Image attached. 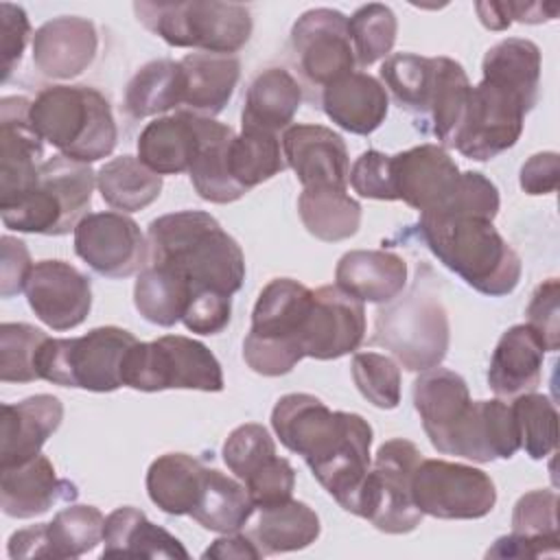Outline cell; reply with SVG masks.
<instances>
[{"mask_svg":"<svg viewBox=\"0 0 560 560\" xmlns=\"http://www.w3.org/2000/svg\"><path fill=\"white\" fill-rule=\"evenodd\" d=\"M35 131L61 155L92 164L107 158L118 140L109 101L90 85H50L31 101Z\"/></svg>","mask_w":560,"mask_h":560,"instance_id":"5b68a950","label":"cell"},{"mask_svg":"<svg viewBox=\"0 0 560 560\" xmlns=\"http://www.w3.org/2000/svg\"><path fill=\"white\" fill-rule=\"evenodd\" d=\"M298 212L306 232L326 243L346 241L354 236L361 225V203L343 188H302Z\"/></svg>","mask_w":560,"mask_h":560,"instance_id":"8d00e7d4","label":"cell"},{"mask_svg":"<svg viewBox=\"0 0 560 560\" xmlns=\"http://www.w3.org/2000/svg\"><path fill=\"white\" fill-rule=\"evenodd\" d=\"M348 182L352 190L363 199L398 201L392 182V155L376 149H368L354 160Z\"/></svg>","mask_w":560,"mask_h":560,"instance_id":"f5cc1de1","label":"cell"},{"mask_svg":"<svg viewBox=\"0 0 560 560\" xmlns=\"http://www.w3.org/2000/svg\"><path fill=\"white\" fill-rule=\"evenodd\" d=\"M311 304L313 291L293 278H273L262 287L243 341V359L256 374L282 376L304 359L300 337Z\"/></svg>","mask_w":560,"mask_h":560,"instance_id":"52a82bcc","label":"cell"},{"mask_svg":"<svg viewBox=\"0 0 560 560\" xmlns=\"http://www.w3.org/2000/svg\"><path fill=\"white\" fill-rule=\"evenodd\" d=\"M324 114L343 131L368 136L376 131L389 109V96L383 83L368 72H350L330 83L317 96Z\"/></svg>","mask_w":560,"mask_h":560,"instance_id":"4316f807","label":"cell"},{"mask_svg":"<svg viewBox=\"0 0 560 560\" xmlns=\"http://www.w3.org/2000/svg\"><path fill=\"white\" fill-rule=\"evenodd\" d=\"M201 142L197 158L188 171L197 195L210 203H232L247 195L230 175L228 151L234 140V129L214 118H199Z\"/></svg>","mask_w":560,"mask_h":560,"instance_id":"836d02e7","label":"cell"},{"mask_svg":"<svg viewBox=\"0 0 560 560\" xmlns=\"http://www.w3.org/2000/svg\"><path fill=\"white\" fill-rule=\"evenodd\" d=\"M350 39L357 57V66L368 68L383 57H389V50L396 42L398 20L387 4L370 2L359 7L348 18Z\"/></svg>","mask_w":560,"mask_h":560,"instance_id":"7dc6e473","label":"cell"},{"mask_svg":"<svg viewBox=\"0 0 560 560\" xmlns=\"http://www.w3.org/2000/svg\"><path fill=\"white\" fill-rule=\"evenodd\" d=\"M545 343L527 324L508 328L490 359L488 385L499 398H516L536 392L542 381Z\"/></svg>","mask_w":560,"mask_h":560,"instance_id":"484cf974","label":"cell"},{"mask_svg":"<svg viewBox=\"0 0 560 560\" xmlns=\"http://www.w3.org/2000/svg\"><path fill=\"white\" fill-rule=\"evenodd\" d=\"M184 101V70L179 61L153 59L127 81L122 107L129 118L164 114Z\"/></svg>","mask_w":560,"mask_h":560,"instance_id":"d590c367","label":"cell"},{"mask_svg":"<svg viewBox=\"0 0 560 560\" xmlns=\"http://www.w3.org/2000/svg\"><path fill=\"white\" fill-rule=\"evenodd\" d=\"M232 317V295L219 291H192L190 304L182 317L184 326L197 335L221 332Z\"/></svg>","mask_w":560,"mask_h":560,"instance_id":"11a10c76","label":"cell"},{"mask_svg":"<svg viewBox=\"0 0 560 560\" xmlns=\"http://www.w3.org/2000/svg\"><path fill=\"white\" fill-rule=\"evenodd\" d=\"M138 22L175 48L234 55L252 37V13L238 2H136Z\"/></svg>","mask_w":560,"mask_h":560,"instance_id":"ba28073f","label":"cell"},{"mask_svg":"<svg viewBox=\"0 0 560 560\" xmlns=\"http://www.w3.org/2000/svg\"><path fill=\"white\" fill-rule=\"evenodd\" d=\"M475 11L479 22L490 31H505L512 24L505 2H477Z\"/></svg>","mask_w":560,"mask_h":560,"instance_id":"e7e4bbea","label":"cell"},{"mask_svg":"<svg viewBox=\"0 0 560 560\" xmlns=\"http://www.w3.org/2000/svg\"><path fill=\"white\" fill-rule=\"evenodd\" d=\"M192 298V287L179 273L147 265L133 284V304L136 311L151 324L171 328L182 322Z\"/></svg>","mask_w":560,"mask_h":560,"instance_id":"ab89813d","label":"cell"},{"mask_svg":"<svg viewBox=\"0 0 560 560\" xmlns=\"http://www.w3.org/2000/svg\"><path fill=\"white\" fill-rule=\"evenodd\" d=\"M352 381L361 396L378 409L400 405V368L392 357L378 352H357L352 357Z\"/></svg>","mask_w":560,"mask_h":560,"instance_id":"681fc988","label":"cell"},{"mask_svg":"<svg viewBox=\"0 0 560 560\" xmlns=\"http://www.w3.org/2000/svg\"><path fill=\"white\" fill-rule=\"evenodd\" d=\"M24 293L37 319L52 330L81 326L92 308L90 278L57 258L33 265Z\"/></svg>","mask_w":560,"mask_h":560,"instance_id":"ffe728a7","label":"cell"},{"mask_svg":"<svg viewBox=\"0 0 560 560\" xmlns=\"http://www.w3.org/2000/svg\"><path fill=\"white\" fill-rule=\"evenodd\" d=\"M184 70V109L214 118L230 103L241 77V61L234 55L188 52L179 59Z\"/></svg>","mask_w":560,"mask_h":560,"instance_id":"4dcf8cb0","label":"cell"},{"mask_svg":"<svg viewBox=\"0 0 560 560\" xmlns=\"http://www.w3.org/2000/svg\"><path fill=\"white\" fill-rule=\"evenodd\" d=\"M230 175L245 192L287 168L278 133L243 127L228 151Z\"/></svg>","mask_w":560,"mask_h":560,"instance_id":"7bdbcfd3","label":"cell"},{"mask_svg":"<svg viewBox=\"0 0 560 560\" xmlns=\"http://www.w3.org/2000/svg\"><path fill=\"white\" fill-rule=\"evenodd\" d=\"M560 179V158L556 151H542L527 158L521 166L518 184L527 195H551Z\"/></svg>","mask_w":560,"mask_h":560,"instance_id":"680465c9","label":"cell"},{"mask_svg":"<svg viewBox=\"0 0 560 560\" xmlns=\"http://www.w3.org/2000/svg\"><path fill=\"white\" fill-rule=\"evenodd\" d=\"M448 341V313L431 267L422 265L405 293L378 304L370 343L389 350L405 370L424 372L444 361Z\"/></svg>","mask_w":560,"mask_h":560,"instance_id":"277c9868","label":"cell"},{"mask_svg":"<svg viewBox=\"0 0 560 560\" xmlns=\"http://www.w3.org/2000/svg\"><path fill=\"white\" fill-rule=\"evenodd\" d=\"M483 77L503 81L538 101L540 48L525 37H508L488 48L481 61Z\"/></svg>","mask_w":560,"mask_h":560,"instance_id":"ee69618b","label":"cell"},{"mask_svg":"<svg viewBox=\"0 0 560 560\" xmlns=\"http://www.w3.org/2000/svg\"><path fill=\"white\" fill-rule=\"evenodd\" d=\"M512 532L558 547V494L553 490L525 492L514 505Z\"/></svg>","mask_w":560,"mask_h":560,"instance_id":"f907efd6","label":"cell"},{"mask_svg":"<svg viewBox=\"0 0 560 560\" xmlns=\"http://www.w3.org/2000/svg\"><path fill=\"white\" fill-rule=\"evenodd\" d=\"M101 558H188L184 545L133 505L105 516Z\"/></svg>","mask_w":560,"mask_h":560,"instance_id":"f546056e","label":"cell"},{"mask_svg":"<svg viewBox=\"0 0 560 560\" xmlns=\"http://www.w3.org/2000/svg\"><path fill=\"white\" fill-rule=\"evenodd\" d=\"M418 230L431 254L475 291L503 298L521 280L523 262L494 223L475 214H420Z\"/></svg>","mask_w":560,"mask_h":560,"instance_id":"3957f363","label":"cell"},{"mask_svg":"<svg viewBox=\"0 0 560 560\" xmlns=\"http://www.w3.org/2000/svg\"><path fill=\"white\" fill-rule=\"evenodd\" d=\"M365 339V306L337 284L313 291L300 346L304 357L330 361L354 352Z\"/></svg>","mask_w":560,"mask_h":560,"instance_id":"ac0fdd59","label":"cell"},{"mask_svg":"<svg viewBox=\"0 0 560 560\" xmlns=\"http://www.w3.org/2000/svg\"><path fill=\"white\" fill-rule=\"evenodd\" d=\"M512 416L518 429L521 448L532 459H545L558 444V411L545 394H521L512 398Z\"/></svg>","mask_w":560,"mask_h":560,"instance_id":"bcb514c9","label":"cell"},{"mask_svg":"<svg viewBox=\"0 0 560 560\" xmlns=\"http://www.w3.org/2000/svg\"><path fill=\"white\" fill-rule=\"evenodd\" d=\"M291 59L302 81L322 94L330 83L354 72L357 57L348 18L330 7L304 11L291 26Z\"/></svg>","mask_w":560,"mask_h":560,"instance_id":"9a60e30c","label":"cell"},{"mask_svg":"<svg viewBox=\"0 0 560 560\" xmlns=\"http://www.w3.org/2000/svg\"><path fill=\"white\" fill-rule=\"evenodd\" d=\"M265 553L258 549V545L247 536V534H223L221 538H217L206 551L203 558H219V560H245V558H262Z\"/></svg>","mask_w":560,"mask_h":560,"instance_id":"6125c7cd","label":"cell"},{"mask_svg":"<svg viewBox=\"0 0 560 560\" xmlns=\"http://www.w3.org/2000/svg\"><path fill=\"white\" fill-rule=\"evenodd\" d=\"M280 442L302 455L322 488L350 514L370 470L374 431L350 411H332L313 394H284L271 409Z\"/></svg>","mask_w":560,"mask_h":560,"instance_id":"6da1fadb","label":"cell"},{"mask_svg":"<svg viewBox=\"0 0 560 560\" xmlns=\"http://www.w3.org/2000/svg\"><path fill=\"white\" fill-rule=\"evenodd\" d=\"M527 326L545 343V350L556 352L560 348V284L558 278L540 282L527 304Z\"/></svg>","mask_w":560,"mask_h":560,"instance_id":"db71d44e","label":"cell"},{"mask_svg":"<svg viewBox=\"0 0 560 560\" xmlns=\"http://www.w3.org/2000/svg\"><path fill=\"white\" fill-rule=\"evenodd\" d=\"M223 462L243 481L254 508L289 501L295 488V470L276 453L271 433L258 422L236 427L223 442Z\"/></svg>","mask_w":560,"mask_h":560,"instance_id":"2e32d148","label":"cell"},{"mask_svg":"<svg viewBox=\"0 0 560 560\" xmlns=\"http://www.w3.org/2000/svg\"><path fill=\"white\" fill-rule=\"evenodd\" d=\"M28 112L26 96L0 101V208L13 203L35 184L44 162V140Z\"/></svg>","mask_w":560,"mask_h":560,"instance_id":"44dd1931","label":"cell"},{"mask_svg":"<svg viewBox=\"0 0 560 560\" xmlns=\"http://www.w3.org/2000/svg\"><path fill=\"white\" fill-rule=\"evenodd\" d=\"M411 494L422 514L444 521L483 518L497 503L494 481L481 468L424 457L413 470Z\"/></svg>","mask_w":560,"mask_h":560,"instance_id":"5bb4252c","label":"cell"},{"mask_svg":"<svg viewBox=\"0 0 560 560\" xmlns=\"http://www.w3.org/2000/svg\"><path fill=\"white\" fill-rule=\"evenodd\" d=\"M7 551L11 558H50L46 523H37L11 534Z\"/></svg>","mask_w":560,"mask_h":560,"instance_id":"94428289","label":"cell"},{"mask_svg":"<svg viewBox=\"0 0 560 560\" xmlns=\"http://www.w3.org/2000/svg\"><path fill=\"white\" fill-rule=\"evenodd\" d=\"M164 179L133 155H118L96 173V188L103 201L120 212H138L151 206L162 192Z\"/></svg>","mask_w":560,"mask_h":560,"instance_id":"74e56055","label":"cell"},{"mask_svg":"<svg viewBox=\"0 0 560 560\" xmlns=\"http://www.w3.org/2000/svg\"><path fill=\"white\" fill-rule=\"evenodd\" d=\"M96 173L90 164L70 160L61 153L46 158L35 184L13 203L0 208L4 228L26 234L63 236L74 232L79 221L90 214Z\"/></svg>","mask_w":560,"mask_h":560,"instance_id":"8992f818","label":"cell"},{"mask_svg":"<svg viewBox=\"0 0 560 560\" xmlns=\"http://www.w3.org/2000/svg\"><path fill=\"white\" fill-rule=\"evenodd\" d=\"M122 383L138 392H221L223 370L201 341L184 335H164L155 341H136L125 361Z\"/></svg>","mask_w":560,"mask_h":560,"instance_id":"30bf717a","label":"cell"},{"mask_svg":"<svg viewBox=\"0 0 560 560\" xmlns=\"http://www.w3.org/2000/svg\"><path fill=\"white\" fill-rule=\"evenodd\" d=\"M420 459V448L409 440L394 438L381 444L361 486L354 514L385 534L413 532L424 516L411 494V477Z\"/></svg>","mask_w":560,"mask_h":560,"instance_id":"8fae6325","label":"cell"},{"mask_svg":"<svg viewBox=\"0 0 560 560\" xmlns=\"http://www.w3.org/2000/svg\"><path fill=\"white\" fill-rule=\"evenodd\" d=\"M534 105L536 101L516 88L483 77L470 88L466 112L451 147L468 160L488 162L518 142L525 114Z\"/></svg>","mask_w":560,"mask_h":560,"instance_id":"7c38bea8","label":"cell"},{"mask_svg":"<svg viewBox=\"0 0 560 560\" xmlns=\"http://www.w3.org/2000/svg\"><path fill=\"white\" fill-rule=\"evenodd\" d=\"M462 171L440 144H418L392 155V182L396 199L420 214L442 210L459 186Z\"/></svg>","mask_w":560,"mask_h":560,"instance_id":"d6986e66","label":"cell"},{"mask_svg":"<svg viewBox=\"0 0 560 560\" xmlns=\"http://www.w3.org/2000/svg\"><path fill=\"white\" fill-rule=\"evenodd\" d=\"M381 81L392 101L424 122L433 81H435V57H422L413 52H394L381 63Z\"/></svg>","mask_w":560,"mask_h":560,"instance_id":"60d3db41","label":"cell"},{"mask_svg":"<svg viewBox=\"0 0 560 560\" xmlns=\"http://www.w3.org/2000/svg\"><path fill=\"white\" fill-rule=\"evenodd\" d=\"M199 118L179 109L151 120L138 136V160L158 175L188 173L201 142Z\"/></svg>","mask_w":560,"mask_h":560,"instance_id":"83f0119b","label":"cell"},{"mask_svg":"<svg viewBox=\"0 0 560 560\" xmlns=\"http://www.w3.org/2000/svg\"><path fill=\"white\" fill-rule=\"evenodd\" d=\"M77 497V486L57 477L52 462L42 453L22 466L0 468V505L11 518H33Z\"/></svg>","mask_w":560,"mask_h":560,"instance_id":"d4e9b609","label":"cell"},{"mask_svg":"<svg viewBox=\"0 0 560 560\" xmlns=\"http://www.w3.org/2000/svg\"><path fill=\"white\" fill-rule=\"evenodd\" d=\"M105 516L94 505H68L46 523L52 560L79 558L103 542Z\"/></svg>","mask_w":560,"mask_h":560,"instance_id":"f6af8a7d","label":"cell"},{"mask_svg":"<svg viewBox=\"0 0 560 560\" xmlns=\"http://www.w3.org/2000/svg\"><path fill=\"white\" fill-rule=\"evenodd\" d=\"M2 243V262H0V295L13 298L24 291L28 273L33 269V260L24 241L4 234Z\"/></svg>","mask_w":560,"mask_h":560,"instance_id":"6f0895ef","label":"cell"},{"mask_svg":"<svg viewBox=\"0 0 560 560\" xmlns=\"http://www.w3.org/2000/svg\"><path fill=\"white\" fill-rule=\"evenodd\" d=\"M302 83L284 68L271 66L260 70L245 94L241 112L243 127L262 131H284L291 127L302 105Z\"/></svg>","mask_w":560,"mask_h":560,"instance_id":"1f68e13d","label":"cell"},{"mask_svg":"<svg viewBox=\"0 0 560 560\" xmlns=\"http://www.w3.org/2000/svg\"><path fill=\"white\" fill-rule=\"evenodd\" d=\"M77 256L98 276L129 278L149 265V243L125 212H90L74 228Z\"/></svg>","mask_w":560,"mask_h":560,"instance_id":"e0dca14e","label":"cell"},{"mask_svg":"<svg viewBox=\"0 0 560 560\" xmlns=\"http://www.w3.org/2000/svg\"><path fill=\"white\" fill-rule=\"evenodd\" d=\"M499 188L479 171H464L453 199L438 212L475 214L494 221L499 214ZM431 214V212H427Z\"/></svg>","mask_w":560,"mask_h":560,"instance_id":"816d5d0a","label":"cell"},{"mask_svg":"<svg viewBox=\"0 0 560 560\" xmlns=\"http://www.w3.org/2000/svg\"><path fill=\"white\" fill-rule=\"evenodd\" d=\"M335 284L359 302L387 304L407 287V262L385 249H352L339 258Z\"/></svg>","mask_w":560,"mask_h":560,"instance_id":"f1b7e54d","label":"cell"},{"mask_svg":"<svg viewBox=\"0 0 560 560\" xmlns=\"http://www.w3.org/2000/svg\"><path fill=\"white\" fill-rule=\"evenodd\" d=\"M282 153L302 188L348 186L350 158L343 138L324 125H291L282 131Z\"/></svg>","mask_w":560,"mask_h":560,"instance_id":"7402d4cb","label":"cell"},{"mask_svg":"<svg viewBox=\"0 0 560 560\" xmlns=\"http://www.w3.org/2000/svg\"><path fill=\"white\" fill-rule=\"evenodd\" d=\"M31 35V22L20 4L0 2V46H2V81H9L11 72L22 59Z\"/></svg>","mask_w":560,"mask_h":560,"instance_id":"9f6ffc18","label":"cell"},{"mask_svg":"<svg viewBox=\"0 0 560 560\" xmlns=\"http://www.w3.org/2000/svg\"><path fill=\"white\" fill-rule=\"evenodd\" d=\"M136 337L118 326H98L83 337H48L39 350V378L88 392H114L122 387V372Z\"/></svg>","mask_w":560,"mask_h":560,"instance_id":"9c48e42d","label":"cell"},{"mask_svg":"<svg viewBox=\"0 0 560 560\" xmlns=\"http://www.w3.org/2000/svg\"><path fill=\"white\" fill-rule=\"evenodd\" d=\"M470 88L468 74L459 61L451 57H435V81L424 118V131H431L440 147H451L466 112Z\"/></svg>","mask_w":560,"mask_h":560,"instance_id":"b9f144b4","label":"cell"},{"mask_svg":"<svg viewBox=\"0 0 560 560\" xmlns=\"http://www.w3.org/2000/svg\"><path fill=\"white\" fill-rule=\"evenodd\" d=\"M510 20L512 22H523V24H540L556 20L558 15V4L556 2H505Z\"/></svg>","mask_w":560,"mask_h":560,"instance_id":"be15d7a7","label":"cell"},{"mask_svg":"<svg viewBox=\"0 0 560 560\" xmlns=\"http://www.w3.org/2000/svg\"><path fill=\"white\" fill-rule=\"evenodd\" d=\"M48 335L24 322L0 326V381L33 383L39 378L37 359Z\"/></svg>","mask_w":560,"mask_h":560,"instance_id":"c3c4849f","label":"cell"},{"mask_svg":"<svg viewBox=\"0 0 560 560\" xmlns=\"http://www.w3.org/2000/svg\"><path fill=\"white\" fill-rule=\"evenodd\" d=\"M254 510V501L243 483L223 475L217 468H206L201 499L190 516L203 529L217 534H232L241 532L249 523Z\"/></svg>","mask_w":560,"mask_h":560,"instance_id":"f35d334b","label":"cell"},{"mask_svg":"<svg viewBox=\"0 0 560 560\" xmlns=\"http://www.w3.org/2000/svg\"><path fill=\"white\" fill-rule=\"evenodd\" d=\"M540 556L542 558L558 556V547L545 545L534 538H525L514 532L497 538L494 545L486 551V558H540Z\"/></svg>","mask_w":560,"mask_h":560,"instance_id":"91938a15","label":"cell"},{"mask_svg":"<svg viewBox=\"0 0 560 560\" xmlns=\"http://www.w3.org/2000/svg\"><path fill=\"white\" fill-rule=\"evenodd\" d=\"M96 50V26L81 15L52 18L33 35V63L48 79L79 77L90 68Z\"/></svg>","mask_w":560,"mask_h":560,"instance_id":"603a6c76","label":"cell"},{"mask_svg":"<svg viewBox=\"0 0 560 560\" xmlns=\"http://www.w3.org/2000/svg\"><path fill=\"white\" fill-rule=\"evenodd\" d=\"M61 420L63 405L52 394H35L20 402H4L0 420V468L22 466L37 457Z\"/></svg>","mask_w":560,"mask_h":560,"instance_id":"cb8c5ba5","label":"cell"},{"mask_svg":"<svg viewBox=\"0 0 560 560\" xmlns=\"http://www.w3.org/2000/svg\"><path fill=\"white\" fill-rule=\"evenodd\" d=\"M411 394L431 446L442 455L468 459L477 400H470L464 376L438 365L420 372Z\"/></svg>","mask_w":560,"mask_h":560,"instance_id":"4fadbf2b","label":"cell"},{"mask_svg":"<svg viewBox=\"0 0 560 560\" xmlns=\"http://www.w3.org/2000/svg\"><path fill=\"white\" fill-rule=\"evenodd\" d=\"M206 468L188 453H164L147 470L149 499L166 514H192L201 499Z\"/></svg>","mask_w":560,"mask_h":560,"instance_id":"e575fe53","label":"cell"},{"mask_svg":"<svg viewBox=\"0 0 560 560\" xmlns=\"http://www.w3.org/2000/svg\"><path fill=\"white\" fill-rule=\"evenodd\" d=\"M247 523V536L265 556L300 551L319 538V516L304 501H282L267 508H256Z\"/></svg>","mask_w":560,"mask_h":560,"instance_id":"d6a6232c","label":"cell"},{"mask_svg":"<svg viewBox=\"0 0 560 560\" xmlns=\"http://www.w3.org/2000/svg\"><path fill=\"white\" fill-rule=\"evenodd\" d=\"M149 265L186 278L192 291L234 295L245 280L241 245L203 210H177L153 219L147 228Z\"/></svg>","mask_w":560,"mask_h":560,"instance_id":"7a4b0ae2","label":"cell"}]
</instances>
